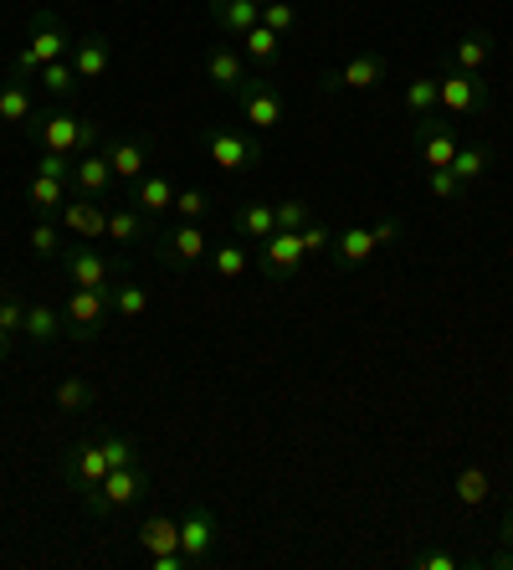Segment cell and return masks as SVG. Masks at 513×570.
Masks as SVG:
<instances>
[{
    "instance_id": "cell-1",
    "label": "cell",
    "mask_w": 513,
    "mask_h": 570,
    "mask_svg": "<svg viewBox=\"0 0 513 570\" xmlns=\"http://www.w3.org/2000/svg\"><path fill=\"white\" fill-rule=\"evenodd\" d=\"M27 134L41 149H57V155H88V149L103 145L108 124L103 119H82L72 108H37V119L27 124Z\"/></svg>"
},
{
    "instance_id": "cell-2",
    "label": "cell",
    "mask_w": 513,
    "mask_h": 570,
    "mask_svg": "<svg viewBox=\"0 0 513 570\" xmlns=\"http://www.w3.org/2000/svg\"><path fill=\"white\" fill-rule=\"evenodd\" d=\"M139 499H149V473L139 463L108 468V478L98 489H82V509H88L92 519H108L114 509H129V504H139Z\"/></svg>"
},
{
    "instance_id": "cell-3",
    "label": "cell",
    "mask_w": 513,
    "mask_h": 570,
    "mask_svg": "<svg viewBox=\"0 0 513 570\" xmlns=\"http://www.w3.org/2000/svg\"><path fill=\"white\" fill-rule=\"evenodd\" d=\"M442 114L447 119H483L493 114V82L483 72H457V67H442Z\"/></svg>"
},
{
    "instance_id": "cell-4",
    "label": "cell",
    "mask_w": 513,
    "mask_h": 570,
    "mask_svg": "<svg viewBox=\"0 0 513 570\" xmlns=\"http://www.w3.org/2000/svg\"><path fill=\"white\" fill-rule=\"evenodd\" d=\"M206 253H211V232H206V222H175L170 232H159L155 237V257L170 267V273H190V267H200Z\"/></svg>"
},
{
    "instance_id": "cell-5",
    "label": "cell",
    "mask_w": 513,
    "mask_h": 570,
    "mask_svg": "<svg viewBox=\"0 0 513 570\" xmlns=\"http://www.w3.org/2000/svg\"><path fill=\"white\" fill-rule=\"evenodd\" d=\"M62 318H67V334H72L78 345H92V340L108 330V318H114L108 288H72L62 304Z\"/></svg>"
},
{
    "instance_id": "cell-6",
    "label": "cell",
    "mask_w": 513,
    "mask_h": 570,
    "mask_svg": "<svg viewBox=\"0 0 513 570\" xmlns=\"http://www.w3.org/2000/svg\"><path fill=\"white\" fill-rule=\"evenodd\" d=\"M457 145H462L457 119H447V114L416 119V134H411V149H416V159H422V170H442V165H452Z\"/></svg>"
},
{
    "instance_id": "cell-7",
    "label": "cell",
    "mask_w": 513,
    "mask_h": 570,
    "mask_svg": "<svg viewBox=\"0 0 513 570\" xmlns=\"http://www.w3.org/2000/svg\"><path fill=\"white\" fill-rule=\"evenodd\" d=\"M200 149H206L211 165H221L226 175H241V170H251V165H263V145L237 129H200Z\"/></svg>"
},
{
    "instance_id": "cell-8",
    "label": "cell",
    "mask_w": 513,
    "mask_h": 570,
    "mask_svg": "<svg viewBox=\"0 0 513 570\" xmlns=\"http://www.w3.org/2000/svg\"><path fill=\"white\" fill-rule=\"evenodd\" d=\"M391 62L381 52H355L344 67H329V72H318V94H365L375 82H385Z\"/></svg>"
},
{
    "instance_id": "cell-9",
    "label": "cell",
    "mask_w": 513,
    "mask_h": 570,
    "mask_svg": "<svg viewBox=\"0 0 513 570\" xmlns=\"http://www.w3.org/2000/svg\"><path fill=\"white\" fill-rule=\"evenodd\" d=\"M180 556L190 560V570L211 566V556H216V514L200 499H190L180 514Z\"/></svg>"
},
{
    "instance_id": "cell-10",
    "label": "cell",
    "mask_w": 513,
    "mask_h": 570,
    "mask_svg": "<svg viewBox=\"0 0 513 570\" xmlns=\"http://www.w3.org/2000/svg\"><path fill=\"white\" fill-rule=\"evenodd\" d=\"M57 267H62V278L72 283V288H114V283H119V263L103 253H92V242L88 247H62Z\"/></svg>"
},
{
    "instance_id": "cell-11",
    "label": "cell",
    "mask_w": 513,
    "mask_h": 570,
    "mask_svg": "<svg viewBox=\"0 0 513 570\" xmlns=\"http://www.w3.org/2000/svg\"><path fill=\"white\" fill-rule=\"evenodd\" d=\"M303 237L298 232H273L267 242H257V273L273 283H288L298 278V267H303Z\"/></svg>"
},
{
    "instance_id": "cell-12",
    "label": "cell",
    "mask_w": 513,
    "mask_h": 570,
    "mask_svg": "<svg viewBox=\"0 0 513 570\" xmlns=\"http://www.w3.org/2000/svg\"><path fill=\"white\" fill-rule=\"evenodd\" d=\"M98 149H103V159L114 165V175H119L124 186H134V180L149 170V139H145V134H119V129H108Z\"/></svg>"
},
{
    "instance_id": "cell-13",
    "label": "cell",
    "mask_w": 513,
    "mask_h": 570,
    "mask_svg": "<svg viewBox=\"0 0 513 570\" xmlns=\"http://www.w3.org/2000/svg\"><path fill=\"white\" fill-rule=\"evenodd\" d=\"M231 98H237L241 119L257 124V134H267V129H277V124H283V94H277L267 78H247Z\"/></svg>"
},
{
    "instance_id": "cell-14",
    "label": "cell",
    "mask_w": 513,
    "mask_h": 570,
    "mask_svg": "<svg viewBox=\"0 0 513 570\" xmlns=\"http://www.w3.org/2000/svg\"><path fill=\"white\" fill-rule=\"evenodd\" d=\"M72 31H67V21L57 11H47V6H41V11H31V27H27V47L31 52L41 57V67L47 62H62L67 52H72Z\"/></svg>"
},
{
    "instance_id": "cell-15",
    "label": "cell",
    "mask_w": 513,
    "mask_h": 570,
    "mask_svg": "<svg viewBox=\"0 0 513 570\" xmlns=\"http://www.w3.org/2000/svg\"><path fill=\"white\" fill-rule=\"evenodd\" d=\"M67 62H72L78 82H103L108 72H114V41H108L103 31H88V37L72 41V52H67Z\"/></svg>"
},
{
    "instance_id": "cell-16",
    "label": "cell",
    "mask_w": 513,
    "mask_h": 570,
    "mask_svg": "<svg viewBox=\"0 0 513 570\" xmlns=\"http://www.w3.org/2000/svg\"><path fill=\"white\" fill-rule=\"evenodd\" d=\"M119 186L114 165L103 159V149H88V155L72 159V196H92V200H108Z\"/></svg>"
},
{
    "instance_id": "cell-17",
    "label": "cell",
    "mask_w": 513,
    "mask_h": 570,
    "mask_svg": "<svg viewBox=\"0 0 513 570\" xmlns=\"http://www.w3.org/2000/svg\"><path fill=\"white\" fill-rule=\"evenodd\" d=\"M57 222L67 232H78L82 242H103L108 237V200H92V196H67L62 216Z\"/></svg>"
},
{
    "instance_id": "cell-18",
    "label": "cell",
    "mask_w": 513,
    "mask_h": 570,
    "mask_svg": "<svg viewBox=\"0 0 513 570\" xmlns=\"http://www.w3.org/2000/svg\"><path fill=\"white\" fill-rule=\"evenodd\" d=\"M206 78H211L221 94H237L241 82L251 78L247 57H241L237 47H226V41H211V47H206Z\"/></svg>"
},
{
    "instance_id": "cell-19",
    "label": "cell",
    "mask_w": 513,
    "mask_h": 570,
    "mask_svg": "<svg viewBox=\"0 0 513 570\" xmlns=\"http://www.w3.org/2000/svg\"><path fill=\"white\" fill-rule=\"evenodd\" d=\"M67 478H72V489H98L108 478V452H103V442H78V448L67 452Z\"/></svg>"
},
{
    "instance_id": "cell-20",
    "label": "cell",
    "mask_w": 513,
    "mask_h": 570,
    "mask_svg": "<svg viewBox=\"0 0 513 570\" xmlns=\"http://www.w3.org/2000/svg\"><path fill=\"white\" fill-rule=\"evenodd\" d=\"M206 11H211V21H216V31H221V37L241 41L251 27H257V21H263V0H211Z\"/></svg>"
},
{
    "instance_id": "cell-21",
    "label": "cell",
    "mask_w": 513,
    "mask_h": 570,
    "mask_svg": "<svg viewBox=\"0 0 513 570\" xmlns=\"http://www.w3.org/2000/svg\"><path fill=\"white\" fill-rule=\"evenodd\" d=\"M206 267H211L216 283H241L251 273V253L241 237H226V242H211V253H206Z\"/></svg>"
},
{
    "instance_id": "cell-22",
    "label": "cell",
    "mask_w": 513,
    "mask_h": 570,
    "mask_svg": "<svg viewBox=\"0 0 513 570\" xmlns=\"http://www.w3.org/2000/svg\"><path fill=\"white\" fill-rule=\"evenodd\" d=\"M129 200L139 206L145 216H165L175 206V180L165 170H145L139 180L129 186Z\"/></svg>"
},
{
    "instance_id": "cell-23",
    "label": "cell",
    "mask_w": 513,
    "mask_h": 570,
    "mask_svg": "<svg viewBox=\"0 0 513 570\" xmlns=\"http://www.w3.org/2000/svg\"><path fill=\"white\" fill-rule=\"evenodd\" d=\"M375 253H381V242H375L369 226H344L339 237H334V247H329V263L334 267H365Z\"/></svg>"
},
{
    "instance_id": "cell-24",
    "label": "cell",
    "mask_w": 513,
    "mask_h": 570,
    "mask_svg": "<svg viewBox=\"0 0 513 570\" xmlns=\"http://www.w3.org/2000/svg\"><path fill=\"white\" fill-rule=\"evenodd\" d=\"M21 334H27L31 345H57V340H62L67 334V318H62V308L57 304H47V298H31L27 304V324H21Z\"/></svg>"
},
{
    "instance_id": "cell-25",
    "label": "cell",
    "mask_w": 513,
    "mask_h": 570,
    "mask_svg": "<svg viewBox=\"0 0 513 570\" xmlns=\"http://www.w3.org/2000/svg\"><path fill=\"white\" fill-rule=\"evenodd\" d=\"M114 247H139V242H149V216L134 206V200H124V206H108V237Z\"/></svg>"
},
{
    "instance_id": "cell-26",
    "label": "cell",
    "mask_w": 513,
    "mask_h": 570,
    "mask_svg": "<svg viewBox=\"0 0 513 570\" xmlns=\"http://www.w3.org/2000/svg\"><path fill=\"white\" fill-rule=\"evenodd\" d=\"M134 544L145 556H165V550H180V519L175 514H145L139 530H134Z\"/></svg>"
},
{
    "instance_id": "cell-27",
    "label": "cell",
    "mask_w": 513,
    "mask_h": 570,
    "mask_svg": "<svg viewBox=\"0 0 513 570\" xmlns=\"http://www.w3.org/2000/svg\"><path fill=\"white\" fill-rule=\"evenodd\" d=\"M231 232H237L241 242H267L277 232L273 200H241L237 212H231Z\"/></svg>"
},
{
    "instance_id": "cell-28",
    "label": "cell",
    "mask_w": 513,
    "mask_h": 570,
    "mask_svg": "<svg viewBox=\"0 0 513 570\" xmlns=\"http://www.w3.org/2000/svg\"><path fill=\"white\" fill-rule=\"evenodd\" d=\"M487 62H493V37H487V31H462V37L447 47V62H442V67H457V72H483Z\"/></svg>"
},
{
    "instance_id": "cell-29",
    "label": "cell",
    "mask_w": 513,
    "mask_h": 570,
    "mask_svg": "<svg viewBox=\"0 0 513 570\" xmlns=\"http://www.w3.org/2000/svg\"><path fill=\"white\" fill-rule=\"evenodd\" d=\"M452 493H457V509H483L487 504V493H493V478H487L483 463H462L457 478H452Z\"/></svg>"
},
{
    "instance_id": "cell-30",
    "label": "cell",
    "mask_w": 513,
    "mask_h": 570,
    "mask_svg": "<svg viewBox=\"0 0 513 570\" xmlns=\"http://www.w3.org/2000/svg\"><path fill=\"white\" fill-rule=\"evenodd\" d=\"M241 57H247V67H257V72H273V67L283 62V37L257 21V27L241 37Z\"/></svg>"
},
{
    "instance_id": "cell-31",
    "label": "cell",
    "mask_w": 513,
    "mask_h": 570,
    "mask_svg": "<svg viewBox=\"0 0 513 570\" xmlns=\"http://www.w3.org/2000/svg\"><path fill=\"white\" fill-rule=\"evenodd\" d=\"M67 196H72V180H52V175H31L27 186V206L37 216H62Z\"/></svg>"
},
{
    "instance_id": "cell-32",
    "label": "cell",
    "mask_w": 513,
    "mask_h": 570,
    "mask_svg": "<svg viewBox=\"0 0 513 570\" xmlns=\"http://www.w3.org/2000/svg\"><path fill=\"white\" fill-rule=\"evenodd\" d=\"M487 165H493V145H483V139H473V145H457V155H452V165L447 170L457 175V186L467 190V186H477L487 175Z\"/></svg>"
},
{
    "instance_id": "cell-33",
    "label": "cell",
    "mask_w": 513,
    "mask_h": 570,
    "mask_svg": "<svg viewBox=\"0 0 513 570\" xmlns=\"http://www.w3.org/2000/svg\"><path fill=\"white\" fill-rule=\"evenodd\" d=\"M37 119V98H31V82H0V124H27Z\"/></svg>"
},
{
    "instance_id": "cell-34",
    "label": "cell",
    "mask_w": 513,
    "mask_h": 570,
    "mask_svg": "<svg viewBox=\"0 0 513 570\" xmlns=\"http://www.w3.org/2000/svg\"><path fill=\"white\" fill-rule=\"evenodd\" d=\"M108 304H114V318H129V324H139V318L149 314V288L134 278H119L114 288H108Z\"/></svg>"
},
{
    "instance_id": "cell-35",
    "label": "cell",
    "mask_w": 513,
    "mask_h": 570,
    "mask_svg": "<svg viewBox=\"0 0 513 570\" xmlns=\"http://www.w3.org/2000/svg\"><path fill=\"white\" fill-rule=\"evenodd\" d=\"M27 247L41 263H57V257H62V222H57V216H37L27 232Z\"/></svg>"
},
{
    "instance_id": "cell-36",
    "label": "cell",
    "mask_w": 513,
    "mask_h": 570,
    "mask_svg": "<svg viewBox=\"0 0 513 570\" xmlns=\"http://www.w3.org/2000/svg\"><path fill=\"white\" fill-rule=\"evenodd\" d=\"M406 114L411 119H432V114H442V82L436 78H416V82H406Z\"/></svg>"
},
{
    "instance_id": "cell-37",
    "label": "cell",
    "mask_w": 513,
    "mask_h": 570,
    "mask_svg": "<svg viewBox=\"0 0 513 570\" xmlns=\"http://www.w3.org/2000/svg\"><path fill=\"white\" fill-rule=\"evenodd\" d=\"M37 82L47 88V98H52V104H67V98L78 94V72H72V62H67V57H62V62H47V67H41Z\"/></svg>"
},
{
    "instance_id": "cell-38",
    "label": "cell",
    "mask_w": 513,
    "mask_h": 570,
    "mask_svg": "<svg viewBox=\"0 0 513 570\" xmlns=\"http://www.w3.org/2000/svg\"><path fill=\"white\" fill-rule=\"evenodd\" d=\"M52 401H57V412H92L98 391H92V381H82V375H62Z\"/></svg>"
},
{
    "instance_id": "cell-39",
    "label": "cell",
    "mask_w": 513,
    "mask_h": 570,
    "mask_svg": "<svg viewBox=\"0 0 513 570\" xmlns=\"http://www.w3.org/2000/svg\"><path fill=\"white\" fill-rule=\"evenodd\" d=\"M175 222H206V216L216 212V200H211V190H200V186H185V190H175Z\"/></svg>"
},
{
    "instance_id": "cell-40",
    "label": "cell",
    "mask_w": 513,
    "mask_h": 570,
    "mask_svg": "<svg viewBox=\"0 0 513 570\" xmlns=\"http://www.w3.org/2000/svg\"><path fill=\"white\" fill-rule=\"evenodd\" d=\"M277 212V232H303V226L314 222V200H303V196H293V200H277L273 206Z\"/></svg>"
},
{
    "instance_id": "cell-41",
    "label": "cell",
    "mask_w": 513,
    "mask_h": 570,
    "mask_svg": "<svg viewBox=\"0 0 513 570\" xmlns=\"http://www.w3.org/2000/svg\"><path fill=\"white\" fill-rule=\"evenodd\" d=\"M27 304H31V298H21V293H16V288H6V293H0V330L11 334V340H16V334H21V324H27Z\"/></svg>"
},
{
    "instance_id": "cell-42",
    "label": "cell",
    "mask_w": 513,
    "mask_h": 570,
    "mask_svg": "<svg viewBox=\"0 0 513 570\" xmlns=\"http://www.w3.org/2000/svg\"><path fill=\"white\" fill-rule=\"evenodd\" d=\"M263 27L277 31V37H288V31L298 27V11H293L288 0H263Z\"/></svg>"
},
{
    "instance_id": "cell-43",
    "label": "cell",
    "mask_w": 513,
    "mask_h": 570,
    "mask_svg": "<svg viewBox=\"0 0 513 570\" xmlns=\"http://www.w3.org/2000/svg\"><path fill=\"white\" fill-rule=\"evenodd\" d=\"M108 452V468H124V463H139V448H134V438H124V432H108V438H98Z\"/></svg>"
},
{
    "instance_id": "cell-44",
    "label": "cell",
    "mask_w": 513,
    "mask_h": 570,
    "mask_svg": "<svg viewBox=\"0 0 513 570\" xmlns=\"http://www.w3.org/2000/svg\"><path fill=\"white\" fill-rule=\"evenodd\" d=\"M298 237H303V253H308V257H318V253H329V247H334V232H329L324 222H318V216H314L308 226H303Z\"/></svg>"
},
{
    "instance_id": "cell-45",
    "label": "cell",
    "mask_w": 513,
    "mask_h": 570,
    "mask_svg": "<svg viewBox=\"0 0 513 570\" xmlns=\"http://www.w3.org/2000/svg\"><path fill=\"white\" fill-rule=\"evenodd\" d=\"M37 72H41V57L31 52L27 41H21V47L11 52V78H16V82H37Z\"/></svg>"
},
{
    "instance_id": "cell-46",
    "label": "cell",
    "mask_w": 513,
    "mask_h": 570,
    "mask_svg": "<svg viewBox=\"0 0 513 570\" xmlns=\"http://www.w3.org/2000/svg\"><path fill=\"white\" fill-rule=\"evenodd\" d=\"M72 159H78V155H57V149H41L37 175H52V180H72Z\"/></svg>"
},
{
    "instance_id": "cell-47",
    "label": "cell",
    "mask_w": 513,
    "mask_h": 570,
    "mask_svg": "<svg viewBox=\"0 0 513 570\" xmlns=\"http://www.w3.org/2000/svg\"><path fill=\"white\" fill-rule=\"evenodd\" d=\"M426 186H432L436 200H462V186H457V175L442 165V170H426Z\"/></svg>"
},
{
    "instance_id": "cell-48",
    "label": "cell",
    "mask_w": 513,
    "mask_h": 570,
    "mask_svg": "<svg viewBox=\"0 0 513 570\" xmlns=\"http://www.w3.org/2000/svg\"><path fill=\"white\" fill-rule=\"evenodd\" d=\"M411 566L416 570H457L462 556H452V550H422V556H411Z\"/></svg>"
},
{
    "instance_id": "cell-49",
    "label": "cell",
    "mask_w": 513,
    "mask_h": 570,
    "mask_svg": "<svg viewBox=\"0 0 513 570\" xmlns=\"http://www.w3.org/2000/svg\"><path fill=\"white\" fill-rule=\"evenodd\" d=\"M369 232H375V242H381V247H385V242H395V237H401V222H395V216H381V222L369 226Z\"/></svg>"
},
{
    "instance_id": "cell-50",
    "label": "cell",
    "mask_w": 513,
    "mask_h": 570,
    "mask_svg": "<svg viewBox=\"0 0 513 570\" xmlns=\"http://www.w3.org/2000/svg\"><path fill=\"white\" fill-rule=\"evenodd\" d=\"M499 540H503V544H509V550H513V504H509V509H503V524H499Z\"/></svg>"
},
{
    "instance_id": "cell-51",
    "label": "cell",
    "mask_w": 513,
    "mask_h": 570,
    "mask_svg": "<svg viewBox=\"0 0 513 570\" xmlns=\"http://www.w3.org/2000/svg\"><path fill=\"white\" fill-rule=\"evenodd\" d=\"M6 355H11V334L0 330V365H6Z\"/></svg>"
},
{
    "instance_id": "cell-52",
    "label": "cell",
    "mask_w": 513,
    "mask_h": 570,
    "mask_svg": "<svg viewBox=\"0 0 513 570\" xmlns=\"http://www.w3.org/2000/svg\"><path fill=\"white\" fill-rule=\"evenodd\" d=\"M0 293H6V278H0Z\"/></svg>"
}]
</instances>
